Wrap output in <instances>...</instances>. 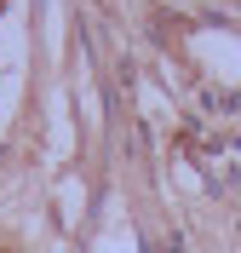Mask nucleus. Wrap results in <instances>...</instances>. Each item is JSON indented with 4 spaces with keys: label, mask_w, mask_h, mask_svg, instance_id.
I'll return each instance as SVG.
<instances>
[{
    "label": "nucleus",
    "mask_w": 241,
    "mask_h": 253,
    "mask_svg": "<svg viewBox=\"0 0 241 253\" xmlns=\"http://www.w3.org/2000/svg\"><path fill=\"white\" fill-rule=\"evenodd\" d=\"M207 104H212V110H241L236 92H207Z\"/></svg>",
    "instance_id": "obj_1"
}]
</instances>
